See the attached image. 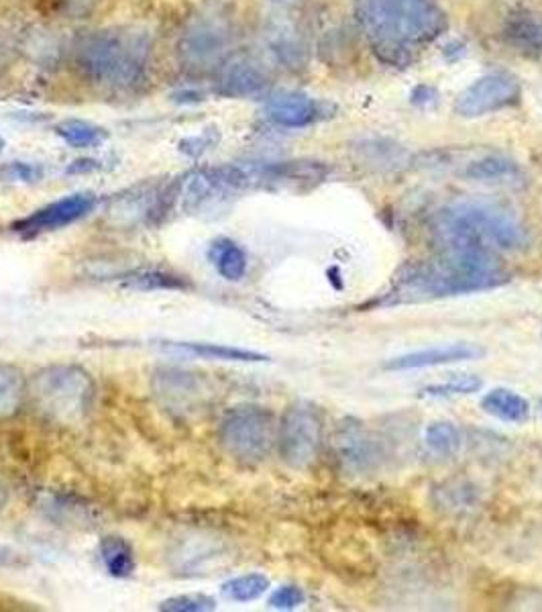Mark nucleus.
Here are the masks:
<instances>
[{
  "label": "nucleus",
  "mask_w": 542,
  "mask_h": 612,
  "mask_svg": "<svg viewBox=\"0 0 542 612\" xmlns=\"http://www.w3.org/2000/svg\"><path fill=\"white\" fill-rule=\"evenodd\" d=\"M19 560H21V555H19L16 551L0 546V567H9V565L19 564Z\"/></svg>",
  "instance_id": "72a5a7b5"
},
{
  "label": "nucleus",
  "mask_w": 542,
  "mask_h": 612,
  "mask_svg": "<svg viewBox=\"0 0 542 612\" xmlns=\"http://www.w3.org/2000/svg\"><path fill=\"white\" fill-rule=\"evenodd\" d=\"M217 609V602L207 595H182L168 598L160 604L163 612H208Z\"/></svg>",
  "instance_id": "c756f323"
},
{
  "label": "nucleus",
  "mask_w": 542,
  "mask_h": 612,
  "mask_svg": "<svg viewBox=\"0 0 542 612\" xmlns=\"http://www.w3.org/2000/svg\"><path fill=\"white\" fill-rule=\"evenodd\" d=\"M359 19L373 53L387 65H408L447 29L434 0H361Z\"/></svg>",
  "instance_id": "f03ea898"
},
{
  "label": "nucleus",
  "mask_w": 542,
  "mask_h": 612,
  "mask_svg": "<svg viewBox=\"0 0 542 612\" xmlns=\"http://www.w3.org/2000/svg\"><path fill=\"white\" fill-rule=\"evenodd\" d=\"M270 70L254 56H231L221 68L217 88L226 98H254L270 88Z\"/></svg>",
  "instance_id": "f8f14e48"
},
{
  "label": "nucleus",
  "mask_w": 542,
  "mask_h": 612,
  "mask_svg": "<svg viewBox=\"0 0 542 612\" xmlns=\"http://www.w3.org/2000/svg\"><path fill=\"white\" fill-rule=\"evenodd\" d=\"M481 408L492 415L495 419L504 423H525L530 417V404L525 396L514 392L510 388H494L490 390L483 401Z\"/></svg>",
  "instance_id": "6ab92c4d"
},
{
  "label": "nucleus",
  "mask_w": 542,
  "mask_h": 612,
  "mask_svg": "<svg viewBox=\"0 0 542 612\" xmlns=\"http://www.w3.org/2000/svg\"><path fill=\"white\" fill-rule=\"evenodd\" d=\"M15 60V44L7 33L0 32V72Z\"/></svg>",
  "instance_id": "473e14b6"
},
{
  "label": "nucleus",
  "mask_w": 542,
  "mask_h": 612,
  "mask_svg": "<svg viewBox=\"0 0 542 612\" xmlns=\"http://www.w3.org/2000/svg\"><path fill=\"white\" fill-rule=\"evenodd\" d=\"M336 452L345 469L367 474L380 464V448L359 423H347L336 436Z\"/></svg>",
  "instance_id": "f3484780"
},
{
  "label": "nucleus",
  "mask_w": 542,
  "mask_h": 612,
  "mask_svg": "<svg viewBox=\"0 0 542 612\" xmlns=\"http://www.w3.org/2000/svg\"><path fill=\"white\" fill-rule=\"evenodd\" d=\"M153 392L160 403L176 415H194L207 401L205 378L180 368H160L153 374Z\"/></svg>",
  "instance_id": "9b49d317"
},
{
  "label": "nucleus",
  "mask_w": 542,
  "mask_h": 612,
  "mask_svg": "<svg viewBox=\"0 0 542 612\" xmlns=\"http://www.w3.org/2000/svg\"><path fill=\"white\" fill-rule=\"evenodd\" d=\"M427 445L439 455H453L461 448V431L453 423H432L427 429Z\"/></svg>",
  "instance_id": "c85d7f7f"
},
{
  "label": "nucleus",
  "mask_w": 542,
  "mask_h": 612,
  "mask_svg": "<svg viewBox=\"0 0 542 612\" xmlns=\"http://www.w3.org/2000/svg\"><path fill=\"white\" fill-rule=\"evenodd\" d=\"M508 39L512 44L527 53L542 51V23L534 16L522 15L514 19L508 27Z\"/></svg>",
  "instance_id": "a878e982"
},
{
  "label": "nucleus",
  "mask_w": 542,
  "mask_h": 612,
  "mask_svg": "<svg viewBox=\"0 0 542 612\" xmlns=\"http://www.w3.org/2000/svg\"><path fill=\"white\" fill-rule=\"evenodd\" d=\"M304 600L306 597L298 586H282L271 595L270 607L278 611H292L304 604Z\"/></svg>",
  "instance_id": "2f4dec72"
},
{
  "label": "nucleus",
  "mask_w": 542,
  "mask_h": 612,
  "mask_svg": "<svg viewBox=\"0 0 542 612\" xmlns=\"http://www.w3.org/2000/svg\"><path fill=\"white\" fill-rule=\"evenodd\" d=\"M331 107L304 93H278L266 102V114L273 125L284 130H304L333 117Z\"/></svg>",
  "instance_id": "ddd939ff"
},
{
  "label": "nucleus",
  "mask_w": 542,
  "mask_h": 612,
  "mask_svg": "<svg viewBox=\"0 0 542 612\" xmlns=\"http://www.w3.org/2000/svg\"><path fill=\"white\" fill-rule=\"evenodd\" d=\"M359 151L371 166H378V168H394L406 160V151L398 144L387 142V139L361 142Z\"/></svg>",
  "instance_id": "bb28decb"
},
{
  "label": "nucleus",
  "mask_w": 542,
  "mask_h": 612,
  "mask_svg": "<svg viewBox=\"0 0 542 612\" xmlns=\"http://www.w3.org/2000/svg\"><path fill=\"white\" fill-rule=\"evenodd\" d=\"M322 419L310 404L290 406L278 427V450L287 466L304 469L319 457Z\"/></svg>",
  "instance_id": "6e6552de"
},
{
  "label": "nucleus",
  "mask_w": 542,
  "mask_h": 612,
  "mask_svg": "<svg viewBox=\"0 0 542 612\" xmlns=\"http://www.w3.org/2000/svg\"><path fill=\"white\" fill-rule=\"evenodd\" d=\"M541 105H542V93H541Z\"/></svg>",
  "instance_id": "4c0bfd02"
},
{
  "label": "nucleus",
  "mask_w": 542,
  "mask_h": 612,
  "mask_svg": "<svg viewBox=\"0 0 542 612\" xmlns=\"http://www.w3.org/2000/svg\"><path fill=\"white\" fill-rule=\"evenodd\" d=\"M270 588V578L263 574H245L224 582L223 595L233 602H254Z\"/></svg>",
  "instance_id": "393cba45"
},
{
  "label": "nucleus",
  "mask_w": 542,
  "mask_h": 612,
  "mask_svg": "<svg viewBox=\"0 0 542 612\" xmlns=\"http://www.w3.org/2000/svg\"><path fill=\"white\" fill-rule=\"evenodd\" d=\"M273 2H278V4H296L300 0H273Z\"/></svg>",
  "instance_id": "c9c22d12"
},
{
  "label": "nucleus",
  "mask_w": 542,
  "mask_h": 612,
  "mask_svg": "<svg viewBox=\"0 0 542 612\" xmlns=\"http://www.w3.org/2000/svg\"><path fill=\"white\" fill-rule=\"evenodd\" d=\"M165 350L170 352H180V354L194 355L200 359H217V362H268L270 357L249 350H241V347H229V345H219V343H192V341H165L163 343Z\"/></svg>",
  "instance_id": "a211bd4d"
},
{
  "label": "nucleus",
  "mask_w": 542,
  "mask_h": 612,
  "mask_svg": "<svg viewBox=\"0 0 542 612\" xmlns=\"http://www.w3.org/2000/svg\"><path fill=\"white\" fill-rule=\"evenodd\" d=\"M266 46L273 60L287 70H303L308 62V37L303 27L290 16H273L266 25Z\"/></svg>",
  "instance_id": "4468645a"
},
{
  "label": "nucleus",
  "mask_w": 542,
  "mask_h": 612,
  "mask_svg": "<svg viewBox=\"0 0 542 612\" xmlns=\"http://www.w3.org/2000/svg\"><path fill=\"white\" fill-rule=\"evenodd\" d=\"M123 286L131 291H190L192 284L184 276L161 272V270H139L125 276Z\"/></svg>",
  "instance_id": "5701e85b"
},
{
  "label": "nucleus",
  "mask_w": 542,
  "mask_h": 612,
  "mask_svg": "<svg viewBox=\"0 0 542 612\" xmlns=\"http://www.w3.org/2000/svg\"><path fill=\"white\" fill-rule=\"evenodd\" d=\"M510 282L508 270L495 254L469 249H441L434 258L410 264L394 280L375 306L410 305L459 294L492 291Z\"/></svg>",
  "instance_id": "f257e3e1"
},
{
  "label": "nucleus",
  "mask_w": 542,
  "mask_h": 612,
  "mask_svg": "<svg viewBox=\"0 0 542 612\" xmlns=\"http://www.w3.org/2000/svg\"><path fill=\"white\" fill-rule=\"evenodd\" d=\"M0 176L11 182H37L44 176V168L29 161H9L0 168Z\"/></svg>",
  "instance_id": "7c9ffc66"
},
{
  "label": "nucleus",
  "mask_w": 542,
  "mask_h": 612,
  "mask_svg": "<svg viewBox=\"0 0 542 612\" xmlns=\"http://www.w3.org/2000/svg\"><path fill=\"white\" fill-rule=\"evenodd\" d=\"M4 502H7V494H4V488L0 486V511H2V506H4Z\"/></svg>",
  "instance_id": "f704fd0d"
},
{
  "label": "nucleus",
  "mask_w": 542,
  "mask_h": 612,
  "mask_svg": "<svg viewBox=\"0 0 542 612\" xmlns=\"http://www.w3.org/2000/svg\"><path fill=\"white\" fill-rule=\"evenodd\" d=\"M432 235L441 249L485 254L522 252L530 235L522 219L506 205L485 198L455 200L432 217Z\"/></svg>",
  "instance_id": "7ed1b4c3"
},
{
  "label": "nucleus",
  "mask_w": 542,
  "mask_h": 612,
  "mask_svg": "<svg viewBox=\"0 0 542 612\" xmlns=\"http://www.w3.org/2000/svg\"><path fill=\"white\" fill-rule=\"evenodd\" d=\"M208 259L212 261L214 270L229 282H239L247 274V254L239 243L221 237L210 243Z\"/></svg>",
  "instance_id": "aec40b11"
},
{
  "label": "nucleus",
  "mask_w": 542,
  "mask_h": 612,
  "mask_svg": "<svg viewBox=\"0 0 542 612\" xmlns=\"http://www.w3.org/2000/svg\"><path fill=\"white\" fill-rule=\"evenodd\" d=\"M29 394L46 419L76 425L95 404L96 382L81 366L53 364L33 376Z\"/></svg>",
  "instance_id": "39448f33"
},
{
  "label": "nucleus",
  "mask_w": 542,
  "mask_h": 612,
  "mask_svg": "<svg viewBox=\"0 0 542 612\" xmlns=\"http://www.w3.org/2000/svg\"><path fill=\"white\" fill-rule=\"evenodd\" d=\"M56 133L64 139L67 146L76 147V149L98 147L107 139V131L84 119H65L56 125Z\"/></svg>",
  "instance_id": "b1692460"
},
{
  "label": "nucleus",
  "mask_w": 542,
  "mask_h": 612,
  "mask_svg": "<svg viewBox=\"0 0 542 612\" xmlns=\"http://www.w3.org/2000/svg\"><path fill=\"white\" fill-rule=\"evenodd\" d=\"M4 146H7V142H4V137L0 135V154H2V149H4Z\"/></svg>",
  "instance_id": "e433bc0d"
},
{
  "label": "nucleus",
  "mask_w": 542,
  "mask_h": 612,
  "mask_svg": "<svg viewBox=\"0 0 542 612\" xmlns=\"http://www.w3.org/2000/svg\"><path fill=\"white\" fill-rule=\"evenodd\" d=\"M98 553H100V560H102V564L112 578L133 576L135 555H133V548L123 537H116V535L104 537L98 546Z\"/></svg>",
  "instance_id": "4be33fe9"
},
{
  "label": "nucleus",
  "mask_w": 542,
  "mask_h": 612,
  "mask_svg": "<svg viewBox=\"0 0 542 612\" xmlns=\"http://www.w3.org/2000/svg\"><path fill=\"white\" fill-rule=\"evenodd\" d=\"M233 27L219 11L192 16L177 41L180 62L194 72L219 70L229 60Z\"/></svg>",
  "instance_id": "0eeeda50"
},
{
  "label": "nucleus",
  "mask_w": 542,
  "mask_h": 612,
  "mask_svg": "<svg viewBox=\"0 0 542 612\" xmlns=\"http://www.w3.org/2000/svg\"><path fill=\"white\" fill-rule=\"evenodd\" d=\"M522 100V84L504 70L490 72L469 84L455 100V113L463 119H478L485 114L512 109Z\"/></svg>",
  "instance_id": "1a4fd4ad"
},
{
  "label": "nucleus",
  "mask_w": 542,
  "mask_h": 612,
  "mask_svg": "<svg viewBox=\"0 0 542 612\" xmlns=\"http://www.w3.org/2000/svg\"><path fill=\"white\" fill-rule=\"evenodd\" d=\"M541 408H542V403H541Z\"/></svg>",
  "instance_id": "58836bf2"
},
{
  "label": "nucleus",
  "mask_w": 542,
  "mask_h": 612,
  "mask_svg": "<svg viewBox=\"0 0 542 612\" xmlns=\"http://www.w3.org/2000/svg\"><path fill=\"white\" fill-rule=\"evenodd\" d=\"M483 355H485V350L476 343H451V345H441V347L392 357L383 368L390 371L422 370V368H439V366H448V364L481 359Z\"/></svg>",
  "instance_id": "dca6fc26"
},
{
  "label": "nucleus",
  "mask_w": 542,
  "mask_h": 612,
  "mask_svg": "<svg viewBox=\"0 0 542 612\" xmlns=\"http://www.w3.org/2000/svg\"><path fill=\"white\" fill-rule=\"evenodd\" d=\"M96 207L95 194L76 193L53 200L13 223V231L23 237H37L49 231H58L84 219Z\"/></svg>",
  "instance_id": "9d476101"
},
{
  "label": "nucleus",
  "mask_w": 542,
  "mask_h": 612,
  "mask_svg": "<svg viewBox=\"0 0 542 612\" xmlns=\"http://www.w3.org/2000/svg\"><path fill=\"white\" fill-rule=\"evenodd\" d=\"M459 174L467 178L469 182L488 184V186H506V188L522 186L527 182L520 163L512 160L510 156L497 151H485L465 161Z\"/></svg>",
  "instance_id": "2eb2a0df"
},
{
  "label": "nucleus",
  "mask_w": 542,
  "mask_h": 612,
  "mask_svg": "<svg viewBox=\"0 0 542 612\" xmlns=\"http://www.w3.org/2000/svg\"><path fill=\"white\" fill-rule=\"evenodd\" d=\"M27 394L29 382L25 374L11 364H0V419L16 415Z\"/></svg>",
  "instance_id": "412c9836"
},
{
  "label": "nucleus",
  "mask_w": 542,
  "mask_h": 612,
  "mask_svg": "<svg viewBox=\"0 0 542 612\" xmlns=\"http://www.w3.org/2000/svg\"><path fill=\"white\" fill-rule=\"evenodd\" d=\"M219 437L231 457L241 464H259L278 443V427L268 408L243 404L224 415Z\"/></svg>",
  "instance_id": "423d86ee"
},
{
  "label": "nucleus",
  "mask_w": 542,
  "mask_h": 612,
  "mask_svg": "<svg viewBox=\"0 0 542 612\" xmlns=\"http://www.w3.org/2000/svg\"><path fill=\"white\" fill-rule=\"evenodd\" d=\"M483 387L481 378L473 374H461V376H453L447 382L441 384H431L420 390V396H429V399H451V396H467V394H476Z\"/></svg>",
  "instance_id": "cd10ccee"
},
{
  "label": "nucleus",
  "mask_w": 542,
  "mask_h": 612,
  "mask_svg": "<svg viewBox=\"0 0 542 612\" xmlns=\"http://www.w3.org/2000/svg\"><path fill=\"white\" fill-rule=\"evenodd\" d=\"M151 49L144 29L88 33L76 44V65L82 78L98 88L127 93L147 78Z\"/></svg>",
  "instance_id": "20e7f679"
}]
</instances>
